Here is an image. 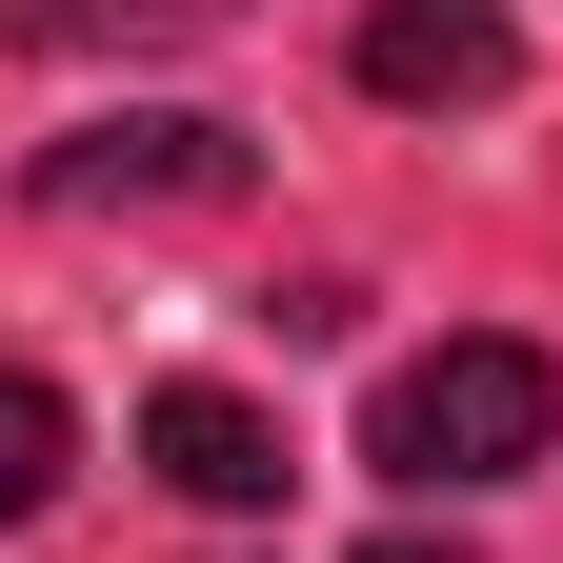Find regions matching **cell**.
I'll return each instance as SVG.
<instances>
[{
  "mask_svg": "<svg viewBox=\"0 0 563 563\" xmlns=\"http://www.w3.org/2000/svg\"><path fill=\"white\" fill-rule=\"evenodd\" d=\"M0 41H222V0H0Z\"/></svg>",
  "mask_w": 563,
  "mask_h": 563,
  "instance_id": "obj_6",
  "label": "cell"
},
{
  "mask_svg": "<svg viewBox=\"0 0 563 563\" xmlns=\"http://www.w3.org/2000/svg\"><path fill=\"white\" fill-rule=\"evenodd\" d=\"M563 443V363L543 342H422V363H383V402H363V463L383 483H422V504H463V483H523Z\"/></svg>",
  "mask_w": 563,
  "mask_h": 563,
  "instance_id": "obj_1",
  "label": "cell"
},
{
  "mask_svg": "<svg viewBox=\"0 0 563 563\" xmlns=\"http://www.w3.org/2000/svg\"><path fill=\"white\" fill-rule=\"evenodd\" d=\"M41 222H201V201H242V121H81V141H41Z\"/></svg>",
  "mask_w": 563,
  "mask_h": 563,
  "instance_id": "obj_2",
  "label": "cell"
},
{
  "mask_svg": "<svg viewBox=\"0 0 563 563\" xmlns=\"http://www.w3.org/2000/svg\"><path fill=\"white\" fill-rule=\"evenodd\" d=\"M504 81H523V21H504V0H363V101L463 121V101H504Z\"/></svg>",
  "mask_w": 563,
  "mask_h": 563,
  "instance_id": "obj_3",
  "label": "cell"
},
{
  "mask_svg": "<svg viewBox=\"0 0 563 563\" xmlns=\"http://www.w3.org/2000/svg\"><path fill=\"white\" fill-rule=\"evenodd\" d=\"M363 563H463V543H422V523H383V543H363Z\"/></svg>",
  "mask_w": 563,
  "mask_h": 563,
  "instance_id": "obj_7",
  "label": "cell"
},
{
  "mask_svg": "<svg viewBox=\"0 0 563 563\" xmlns=\"http://www.w3.org/2000/svg\"><path fill=\"white\" fill-rule=\"evenodd\" d=\"M60 463H81V402H60L41 363H0V543L60 504Z\"/></svg>",
  "mask_w": 563,
  "mask_h": 563,
  "instance_id": "obj_5",
  "label": "cell"
},
{
  "mask_svg": "<svg viewBox=\"0 0 563 563\" xmlns=\"http://www.w3.org/2000/svg\"><path fill=\"white\" fill-rule=\"evenodd\" d=\"M141 463H162L181 504H282V422L242 383H162V402H141Z\"/></svg>",
  "mask_w": 563,
  "mask_h": 563,
  "instance_id": "obj_4",
  "label": "cell"
}]
</instances>
